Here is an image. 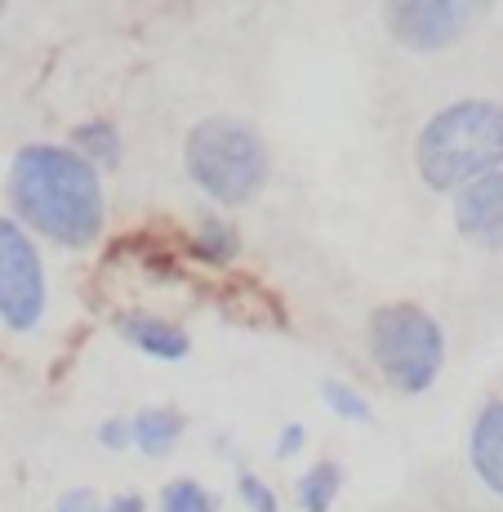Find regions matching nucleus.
Here are the masks:
<instances>
[{
	"instance_id": "1",
	"label": "nucleus",
	"mask_w": 503,
	"mask_h": 512,
	"mask_svg": "<svg viewBox=\"0 0 503 512\" xmlns=\"http://www.w3.org/2000/svg\"><path fill=\"white\" fill-rule=\"evenodd\" d=\"M14 214L45 241L81 250L103 232V183L72 147L27 143L9 165Z\"/></svg>"
},
{
	"instance_id": "2",
	"label": "nucleus",
	"mask_w": 503,
	"mask_h": 512,
	"mask_svg": "<svg viewBox=\"0 0 503 512\" xmlns=\"http://www.w3.org/2000/svg\"><path fill=\"white\" fill-rule=\"evenodd\" d=\"M414 165L432 192H459L495 174L503 165V107L490 98H463L441 107L419 130Z\"/></svg>"
},
{
	"instance_id": "3",
	"label": "nucleus",
	"mask_w": 503,
	"mask_h": 512,
	"mask_svg": "<svg viewBox=\"0 0 503 512\" xmlns=\"http://www.w3.org/2000/svg\"><path fill=\"white\" fill-rule=\"evenodd\" d=\"M272 156L263 134L241 116H205L187 134V174L210 201L245 205L263 192Z\"/></svg>"
},
{
	"instance_id": "4",
	"label": "nucleus",
	"mask_w": 503,
	"mask_h": 512,
	"mask_svg": "<svg viewBox=\"0 0 503 512\" xmlns=\"http://www.w3.org/2000/svg\"><path fill=\"white\" fill-rule=\"evenodd\" d=\"M370 357L397 392H423L446 366V334L419 303H388L370 317Z\"/></svg>"
},
{
	"instance_id": "5",
	"label": "nucleus",
	"mask_w": 503,
	"mask_h": 512,
	"mask_svg": "<svg viewBox=\"0 0 503 512\" xmlns=\"http://www.w3.org/2000/svg\"><path fill=\"white\" fill-rule=\"evenodd\" d=\"M45 312V263L23 223L0 219V321L32 330Z\"/></svg>"
},
{
	"instance_id": "6",
	"label": "nucleus",
	"mask_w": 503,
	"mask_h": 512,
	"mask_svg": "<svg viewBox=\"0 0 503 512\" xmlns=\"http://www.w3.org/2000/svg\"><path fill=\"white\" fill-rule=\"evenodd\" d=\"M477 14L481 5H468V0H397L383 9V23L392 41L406 49H446L468 32Z\"/></svg>"
},
{
	"instance_id": "7",
	"label": "nucleus",
	"mask_w": 503,
	"mask_h": 512,
	"mask_svg": "<svg viewBox=\"0 0 503 512\" xmlns=\"http://www.w3.org/2000/svg\"><path fill=\"white\" fill-rule=\"evenodd\" d=\"M455 228L468 241L503 250V170L468 183L455 192Z\"/></svg>"
},
{
	"instance_id": "8",
	"label": "nucleus",
	"mask_w": 503,
	"mask_h": 512,
	"mask_svg": "<svg viewBox=\"0 0 503 512\" xmlns=\"http://www.w3.org/2000/svg\"><path fill=\"white\" fill-rule=\"evenodd\" d=\"M116 330H121L138 352H147V357H156V361H183L187 348H192L187 330H179L165 317H147V312H125V317H116Z\"/></svg>"
},
{
	"instance_id": "9",
	"label": "nucleus",
	"mask_w": 503,
	"mask_h": 512,
	"mask_svg": "<svg viewBox=\"0 0 503 512\" xmlns=\"http://www.w3.org/2000/svg\"><path fill=\"white\" fill-rule=\"evenodd\" d=\"M472 468L490 490L503 499V397L481 406L477 423H472Z\"/></svg>"
},
{
	"instance_id": "10",
	"label": "nucleus",
	"mask_w": 503,
	"mask_h": 512,
	"mask_svg": "<svg viewBox=\"0 0 503 512\" xmlns=\"http://www.w3.org/2000/svg\"><path fill=\"white\" fill-rule=\"evenodd\" d=\"M179 437H183V415L170 406H152L130 419V446H138L143 455H156V459L170 455Z\"/></svg>"
},
{
	"instance_id": "11",
	"label": "nucleus",
	"mask_w": 503,
	"mask_h": 512,
	"mask_svg": "<svg viewBox=\"0 0 503 512\" xmlns=\"http://www.w3.org/2000/svg\"><path fill=\"white\" fill-rule=\"evenodd\" d=\"M339 490H343V468L334 464V459L312 464L299 477V508L303 512H330L334 499H339Z\"/></svg>"
},
{
	"instance_id": "12",
	"label": "nucleus",
	"mask_w": 503,
	"mask_h": 512,
	"mask_svg": "<svg viewBox=\"0 0 503 512\" xmlns=\"http://www.w3.org/2000/svg\"><path fill=\"white\" fill-rule=\"evenodd\" d=\"M72 152L90 165H116L121 161V134L112 121H85L72 130Z\"/></svg>"
},
{
	"instance_id": "13",
	"label": "nucleus",
	"mask_w": 503,
	"mask_h": 512,
	"mask_svg": "<svg viewBox=\"0 0 503 512\" xmlns=\"http://www.w3.org/2000/svg\"><path fill=\"white\" fill-rule=\"evenodd\" d=\"M196 254L210 263H232L236 250H241V236L228 219H219V214H210V219H201V228H196Z\"/></svg>"
},
{
	"instance_id": "14",
	"label": "nucleus",
	"mask_w": 503,
	"mask_h": 512,
	"mask_svg": "<svg viewBox=\"0 0 503 512\" xmlns=\"http://www.w3.org/2000/svg\"><path fill=\"white\" fill-rule=\"evenodd\" d=\"M325 406L334 410L339 419H352V423H374V410H370V401L361 397L357 388H348V383H339V379H325Z\"/></svg>"
},
{
	"instance_id": "15",
	"label": "nucleus",
	"mask_w": 503,
	"mask_h": 512,
	"mask_svg": "<svg viewBox=\"0 0 503 512\" xmlns=\"http://www.w3.org/2000/svg\"><path fill=\"white\" fill-rule=\"evenodd\" d=\"M161 508L165 512H214V495L201 486V481H170L161 490Z\"/></svg>"
},
{
	"instance_id": "16",
	"label": "nucleus",
	"mask_w": 503,
	"mask_h": 512,
	"mask_svg": "<svg viewBox=\"0 0 503 512\" xmlns=\"http://www.w3.org/2000/svg\"><path fill=\"white\" fill-rule=\"evenodd\" d=\"M236 490H241V499L250 504V512H276V499H272L268 481H259L254 472H241V477H236Z\"/></svg>"
},
{
	"instance_id": "17",
	"label": "nucleus",
	"mask_w": 503,
	"mask_h": 512,
	"mask_svg": "<svg viewBox=\"0 0 503 512\" xmlns=\"http://www.w3.org/2000/svg\"><path fill=\"white\" fill-rule=\"evenodd\" d=\"M58 512H107V508L98 504L90 490H76V495H63V499H58Z\"/></svg>"
},
{
	"instance_id": "18",
	"label": "nucleus",
	"mask_w": 503,
	"mask_h": 512,
	"mask_svg": "<svg viewBox=\"0 0 503 512\" xmlns=\"http://www.w3.org/2000/svg\"><path fill=\"white\" fill-rule=\"evenodd\" d=\"M98 441H103V446H112V450H125V446H130V423H121V419L103 423V432H98Z\"/></svg>"
},
{
	"instance_id": "19",
	"label": "nucleus",
	"mask_w": 503,
	"mask_h": 512,
	"mask_svg": "<svg viewBox=\"0 0 503 512\" xmlns=\"http://www.w3.org/2000/svg\"><path fill=\"white\" fill-rule=\"evenodd\" d=\"M303 441H308V437H303V428H299V423H290V428H285L281 437H276V455H281V459L299 455V450H303Z\"/></svg>"
},
{
	"instance_id": "20",
	"label": "nucleus",
	"mask_w": 503,
	"mask_h": 512,
	"mask_svg": "<svg viewBox=\"0 0 503 512\" xmlns=\"http://www.w3.org/2000/svg\"><path fill=\"white\" fill-rule=\"evenodd\" d=\"M107 512H143V499L138 495H121V499H112V504H103Z\"/></svg>"
}]
</instances>
